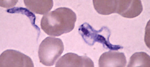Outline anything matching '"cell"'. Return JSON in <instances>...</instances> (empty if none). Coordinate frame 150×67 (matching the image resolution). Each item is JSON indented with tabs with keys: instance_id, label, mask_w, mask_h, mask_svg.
Returning a JSON list of instances; mask_svg holds the SVG:
<instances>
[{
	"instance_id": "9",
	"label": "cell",
	"mask_w": 150,
	"mask_h": 67,
	"mask_svg": "<svg viewBox=\"0 0 150 67\" xmlns=\"http://www.w3.org/2000/svg\"><path fill=\"white\" fill-rule=\"evenodd\" d=\"M93 4L98 14L108 15L116 13L117 0H94Z\"/></svg>"
},
{
	"instance_id": "5",
	"label": "cell",
	"mask_w": 150,
	"mask_h": 67,
	"mask_svg": "<svg viewBox=\"0 0 150 67\" xmlns=\"http://www.w3.org/2000/svg\"><path fill=\"white\" fill-rule=\"evenodd\" d=\"M142 1L140 0H119L116 13L121 16L133 19L138 16L143 11Z\"/></svg>"
},
{
	"instance_id": "8",
	"label": "cell",
	"mask_w": 150,
	"mask_h": 67,
	"mask_svg": "<svg viewBox=\"0 0 150 67\" xmlns=\"http://www.w3.org/2000/svg\"><path fill=\"white\" fill-rule=\"evenodd\" d=\"M25 6L30 10L37 14L45 15L50 11L53 6L52 0H25Z\"/></svg>"
},
{
	"instance_id": "10",
	"label": "cell",
	"mask_w": 150,
	"mask_h": 67,
	"mask_svg": "<svg viewBox=\"0 0 150 67\" xmlns=\"http://www.w3.org/2000/svg\"><path fill=\"white\" fill-rule=\"evenodd\" d=\"M128 67H150V56L144 52H136L131 57Z\"/></svg>"
},
{
	"instance_id": "1",
	"label": "cell",
	"mask_w": 150,
	"mask_h": 67,
	"mask_svg": "<svg viewBox=\"0 0 150 67\" xmlns=\"http://www.w3.org/2000/svg\"><path fill=\"white\" fill-rule=\"evenodd\" d=\"M76 20V15L71 9L59 8L44 15L41 19V29L48 35L59 36L74 29Z\"/></svg>"
},
{
	"instance_id": "11",
	"label": "cell",
	"mask_w": 150,
	"mask_h": 67,
	"mask_svg": "<svg viewBox=\"0 0 150 67\" xmlns=\"http://www.w3.org/2000/svg\"><path fill=\"white\" fill-rule=\"evenodd\" d=\"M8 13H11V14H22L24 15H26L27 16L29 17L30 19V21L32 23V24L37 29L38 31L39 30V28L35 24V17L34 14L30 13L28 10H27L25 8H13L7 10Z\"/></svg>"
},
{
	"instance_id": "3",
	"label": "cell",
	"mask_w": 150,
	"mask_h": 67,
	"mask_svg": "<svg viewBox=\"0 0 150 67\" xmlns=\"http://www.w3.org/2000/svg\"><path fill=\"white\" fill-rule=\"evenodd\" d=\"M64 49L63 42L60 38L46 37L41 42L39 47L38 56L40 62L46 66H52Z\"/></svg>"
},
{
	"instance_id": "7",
	"label": "cell",
	"mask_w": 150,
	"mask_h": 67,
	"mask_svg": "<svg viewBox=\"0 0 150 67\" xmlns=\"http://www.w3.org/2000/svg\"><path fill=\"white\" fill-rule=\"evenodd\" d=\"M126 58L123 52L109 51L102 54L98 60L100 67H125Z\"/></svg>"
},
{
	"instance_id": "2",
	"label": "cell",
	"mask_w": 150,
	"mask_h": 67,
	"mask_svg": "<svg viewBox=\"0 0 150 67\" xmlns=\"http://www.w3.org/2000/svg\"><path fill=\"white\" fill-rule=\"evenodd\" d=\"M79 31L86 44L91 46L96 42H99L104 48L109 50H117L123 48V47L119 45H112L110 43L109 38L111 32L106 27H103L100 30H96L89 24L84 23L79 27Z\"/></svg>"
},
{
	"instance_id": "6",
	"label": "cell",
	"mask_w": 150,
	"mask_h": 67,
	"mask_svg": "<svg viewBox=\"0 0 150 67\" xmlns=\"http://www.w3.org/2000/svg\"><path fill=\"white\" fill-rule=\"evenodd\" d=\"M56 67H94L93 61L86 56H79L74 53H67L60 57Z\"/></svg>"
},
{
	"instance_id": "4",
	"label": "cell",
	"mask_w": 150,
	"mask_h": 67,
	"mask_svg": "<svg viewBox=\"0 0 150 67\" xmlns=\"http://www.w3.org/2000/svg\"><path fill=\"white\" fill-rule=\"evenodd\" d=\"M1 67H33L34 64L30 57L18 51L8 49L0 56Z\"/></svg>"
}]
</instances>
